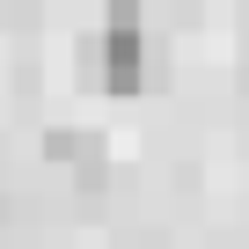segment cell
<instances>
[{"mask_svg": "<svg viewBox=\"0 0 249 249\" xmlns=\"http://www.w3.org/2000/svg\"><path fill=\"white\" fill-rule=\"evenodd\" d=\"M88 59H95L103 88H117V95H132L147 81V30H140L132 0H117V8L103 15V44H88Z\"/></svg>", "mask_w": 249, "mask_h": 249, "instance_id": "obj_1", "label": "cell"}, {"mask_svg": "<svg viewBox=\"0 0 249 249\" xmlns=\"http://www.w3.org/2000/svg\"><path fill=\"white\" fill-rule=\"evenodd\" d=\"M44 154L52 161H81V176L103 161V140L95 132H73V124H52V132H44Z\"/></svg>", "mask_w": 249, "mask_h": 249, "instance_id": "obj_2", "label": "cell"}]
</instances>
